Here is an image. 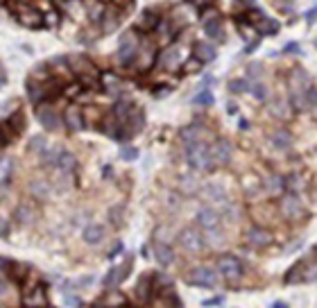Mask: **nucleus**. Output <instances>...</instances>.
Wrapping results in <instances>:
<instances>
[{"label": "nucleus", "instance_id": "44", "mask_svg": "<svg viewBox=\"0 0 317 308\" xmlns=\"http://www.w3.org/2000/svg\"><path fill=\"white\" fill-rule=\"evenodd\" d=\"M82 113H84V118H86V122L100 120V111H98L95 107H86V109H82Z\"/></svg>", "mask_w": 317, "mask_h": 308}, {"label": "nucleus", "instance_id": "2", "mask_svg": "<svg viewBox=\"0 0 317 308\" xmlns=\"http://www.w3.org/2000/svg\"><path fill=\"white\" fill-rule=\"evenodd\" d=\"M313 88L311 77H308L306 70H295L293 79H290V95H293L295 107L299 109H308V91Z\"/></svg>", "mask_w": 317, "mask_h": 308}, {"label": "nucleus", "instance_id": "32", "mask_svg": "<svg viewBox=\"0 0 317 308\" xmlns=\"http://www.w3.org/2000/svg\"><path fill=\"white\" fill-rule=\"evenodd\" d=\"M59 152L61 150H48V147H45V150L41 152V163H43L45 168H54L57 166V159H59Z\"/></svg>", "mask_w": 317, "mask_h": 308}, {"label": "nucleus", "instance_id": "30", "mask_svg": "<svg viewBox=\"0 0 317 308\" xmlns=\"http://www.w3.org/2000/svg\"><path fill=\"white\" fill-rule=\"evenodd\" d=\"M247 91H252V93L256 95L259 100L268 98V88H265L263 79H249V88H247Z\"/></svg>", "mask_w": 317, "mask_h": 308}, {"label": "nucleus", "instance_id": "40", "mask_svg": "<svg viewBox=\"0 0 317 308\" xmlns=\"http://www.w3.org/2000/svg\"><path fill=\"white\" fill-rule=\"evenodd\" d=\"M102 306H125V297L122 295H118V293H111V295H107V299L104 302H100Z\"/></svg>", "mask_w": 317, "mask_h": 308}, {"label": "nucleus", "instance_id": "37", "mask_svg": "<svg viewBox=\"0 0 317 308\" xmlns=\"http://www.w3.org/2000/svg\"><path fill=\"white\" fill-rule=\"evenodd\" d=\"M32 193H34L36 197H48L50 195V184H45V181H41V179L32 181Z\"/></svg>", "mask_w": 317, "mask_h": 308}, {"label": "nucleus", "instance_id": "1", "mask_svg": "<svg viewBox=\"0 0 317 308\" xmlns=\"http://www.w3.org/2000/svg\"><path fill=\"white\" fill-rule=\"evenodd\" d=\"M186 161L195 170H209L213 168V152L211 145H206V141H197V143H186Z\"/></svg>", "mask_w": 317, "mask_h": 308}, {"label": "nucleus", "instance_id": "18", "mask_svg": "<svg viewBox=\"0 0 317 308\" xmlns=\"http://www.w3.org/2000/svg\"><path fill=\"white\" fill-rule=\"evenodd\" d=\"M159 64H161L166 70H175L177 66L181 64L179 48H177V45H172V48H166V50H163V54L159 57Z\"/></svg>", "mask_w": 317, "mask_h": 308}, {"label": "nucleus", "instance_id": "22", "mask_svg": "<svg viewBox=\"0 0 317 308\" xmlns=\"http://www.w3.org/2000/svg\"><path fill=\"white\" fill-rule=\"evenodd\" d=\"M204 136H206V129L202 127V125H190V127H186L184 132H181V141L184 143L204 141Z\"/></svg>", "mask_w": 317, "mask_h": 308}, {"label": "nucleus", "instance_id": "46", "mask_svg": "<svg viewBox=\"0 0 317 308\" xmlns=\"http://www.w3.org/2000/svg\"><path fill=\"white\" fill-rule=\"evenodd\" d=\"M197 68H200V59H193V61H186V66H184V70H186V73H195V70Z\"/></svg>", "mask_w": 317, "mask_h": 308}, {"label": "nucleus", "instance_id": "25", "mask_svg": "<svg viewBox=\"0 0 317 308\" xmlns=\"http://www.w3.org/2000/svg\"><path fill=\"white\" fill-rule=\"evenodd\" d=\"M11 170H14V159H11V157H2V159H0V186L9 184Z\"/></svg>", "mask_w": 317, "mask_h": 308}, {"label": "nucleus", "instance_id": "54", "mask_svg": "<svg viewBox=\"0 0 317 308\" xmlns=\"http://www.w3.org/2000/svg\"><path fill=\"white\" fill-rule=\"evenodd\" d=\"M66 304H70V306H82V302H77V299H75V297H70Z\"/></svg>", "mask_w": 317, "mask_h": 308}, {"label": "nucleus", "instance_id": "5", "mask_svg": "<svg viewBox=\"0 0 317 308\" xmlns=\"http://www.w3.org/2000/svg\"><path fill=\"white\" fill-rule=\"evenodd\" d=\"M197 222H200V227L206 231L209 236H213V238H220L222 236V220H220L218 211L213 209H202L200 213H197Z\"/></svg>", "mask_w": 317, "mask_h": 308}, {"label": "nucleus", "instance_id": "24", "mask_svg": "<svg viewBox=\"0 0 317 308\" xmlns=\"http://www.w3.org/2000/svg\"><path fill=\"white\" fill-rule=\"evenodd\" d=\"M75 166H77V161H75V157L70 154V152H59L57 168L63 172V175H70V172L75 170Z\"/></svg>", "mask_w": 317, "mask_h": 308}, {"label": "nucleus", "instance_id": "8", "mask_svg": "<svg viewBox=\"0 0 317 308\" xmlns=\"http://www.w3.org/2000/svg\"><path fill=\"white\" fill-rule=\"evenodd\" d=\"M36 118H39V122L45 127V132H57L61 127L59 113L54 111L52 104H36Z\"/></svg>", "mask_w": 317, "mask_h": 308}, {"label": "nucleus", "instance_id": "42", "mask_svg": "<svg viewBox=\"0 0 317 308\" xmlns=\"http://www.w3.org/2000/svg\"><path fill=\"white\" fill-rule=\"evenodd\" d=\"M195 104H202V107H211L213 104V95L209 93V91H204V93H200V95H195V100H193Z\"/></svg>", "mask_w": 317, "mask_h": 308}, {"label": "nucleus", "instance_id": "56", "mask_svg": "<svg viewBox=\"0 0 317 308\" xmlns=\"http://www.w3.org/2000/svg\"><path fill=\"white\" fill-rule=\"evenodd\" d=\"M0 2H5V0H0Z\"/></svg>", "mask_w": 317, "mask_h": 308}, {"label": "nucleus", "instance_id": "3", "mask_svg": "<svg viewBox=\"0 0 317 308\" xmlns=\"http://www.w3.org/2000/svg\"><path fill=\"white\" fill-rule=\"evenodd\" d=\"M66 61H68L70 73H75V75L82 77V82H79V84H84V86H95V79L100 77V73L86 57H82V54H70Z\"/></svg>", "mask_w": 317, "mask_h": 308}, {"label": "nucleus", "instance_id": "6", "mask_svg": "<svg viewBox=\"0 0 317 308\" xmlns=\"http://www.w3.org/2000/svg\"><path fill=\"white\" fill-rule=\"evenodd\" d=\"M186 279H188L190 286H200V288H213L218 284V277L211 268L206 265H200V268H193L188 274H186Z\"/></svg>", "mask_w": 317, "mask_h": 308}, {"label": "nucleus", "instance_id": "13", "mask_svg": "<svg viewBox=\"0 0 317 308\" xmlns=\"http://www.w3.org/2000/svg\"><path fill=\"white\" fill-rule=\"evenodd\" d=\"M245 240H247L252 247H265V245L272 243V234H270L268 229H263V227H252V229H247V234H245Z\"/></svg>", "mask_w": 317, "mask_h": 308}, {"label": "nucleus", "instance_id": "41", "mask_svg": "<svg viewBox=\"0 0 317 308\" xmlns=\"http://www.w3.org/2000/svg\"><path fill=\"white\" fill-rule=\"evenodd\" d=\"M156 32H159V39L163 41V43H168V41H170V34H172V27L170 25H156Z\"/></svg>", "mask_w": 317, "mask_h": 308}, {"label": "nucleus", "instance_id": "31", "mask_svg": "<svg viewBox=\"0 0 317 308\" xmlns=\"http://www.w3.org/2000/svg\"><path fill=\"white\" fill-rule=\"evenodd\" d=\"M16 218H18L20 225H29V222L34 220V211H32V206L20 204V206H18V211H16Z\"/></svg>", "mask_w": 317, "mask_h": 308}, {"label": "nucleus", "instance_id": "47", "mask_svg": "<svg viewBox=\"0 0 317 308\" xmlns=\"http://www.w3.org/2000/svg\"><path fill=\"white\" fill-rule=\"evenodd\" d=\"M222 304V297H213V299H206L204 306H220Z\"/></svg>", "mask_w": 317, "mask_h": 308}, {"label": "nucleus", "instance_id": "10", "mask_svg": "<svg viewBox=\"0 0 317 308\" xmlns=\"http://www.w3.org/2000/svg\"><path fill=\"white\" fill-rule=\"evenodd\" d=\"M16 18H18L20 25H25V27H32V29H36V27H41V25H43V14H41V11H36L34 7L20 5Z\"/></svg>", "mask_w": 317, "mask_h": 308}, {"label": "nucleus", "instance_id": "23", "mask_svg": "<svg viewBox=\"0 0 317 308\" xmlns=\"http://www.w3.org/2000/svg\"><path fill=\"white\" fill-rule=\"evenodd\" d=\"M136 25L143 29V32H150V29H156V25H159V16H156V11L147 9V11H143V14L138 16Z\"/></svg>", "mask_w": 317, "mask_h": 308}, {"label": "nucleus", "instance_id": "12", "mask_svg": "<svg viewBox=\"0 0 317 308\" xmlns=\"http://www.w3.org/2000/svg\"><path fill=\"white\" fill-rule=\"evenodd\" d=\"M63 125L70 129V132H79L84 127V113L77 104H70L66 111H63Z\"/></svg>", "mask_w": 317, "mask_h": 308}, {"label": "nucleus", "instance_id": "21", "mask_svg": "<svg viewBox=\"0 0 317 308\" xmlns=\"http://www.w3.org/2000/svg\"><path fill=\"white\" fill-rule=\"evenodd\" d=\"M270 143H272L277 150L286 152V150H290V147H293V136H290L286 129H274L272 136H270Z\"/></svg>", "mask_w": 317, "mask_h": 308}, {"label": "nucleus", "instance_id": "17", "mask_svg": "<svg viewBox=\"0 0 317 308\" xmlns=\"http://www.w3.org/2000/svg\"><path fill=\"white\" fill-rule=\"evenodd\" d=\"M281 213L286 218H299L302 215V202H299L297 195H283L281 197Z\"/></svg>", "mask_w": 317, "mask_h": 308}, {"label": "nucleus", "instance_id": "52", "mask_svg": "<svg viewBox=\"0 0 317 308\" xmlns=\"http://www.w3.org/2000/svg\"><path fill=\"white\" fill-rule=\"evenodd\" d=\"M7 293V284H5V281H2V279H0V297H2V295H5Z\"/></svg>", "mask_w": 317, "mask_h": 308}, {"label": "nucleus", "instance_id": "16", "mask_svg": "<svg viewBox=\"0 0 317 308\" xmlns=\"http://www.w3.org/2000/svg\"><path fill=\"white\" fill-rule=\"evenodd\" d=\"M132 272V261H125L120 268H111L109 274L104 277V286H116V284H122V281L129 277Z\"/></svg>", "mask_w": 317, "mask_h": 308}, {"label": "nucleus", "instance_id": "43", "mask_svg": "<svg viewBox=\"0 0 317 308\" xmlns=\"http://www.w3.org/2000/svg\"><path fill=\"white\" fill-rule=\"evenodd\" d=\"M247 88H249V79H247V82H243V79H234V82L229 84V91H234V93L247 91Z\"/></svg>", "mask_w": 317, "mask_h": 308}, {"label": "nucleus", "instance_id": "9", "mask_svg": "<svg viewBox=\"0 0 317 308\" xmlns=\"http://www.w3.org/2000/svg\"><path fill=\"white\" fill-rule=\"evenodd\" d=\"M218 270L227 281H238L243 277V263L238 259H234V256H222L218 261Z\"/></svg>", "mask_w": 317, "mask_h": 308}, {"label": "nucleus", "instance_id": "51", "mask_svg": "<svg viewBox=\"0 0 317 308\" xmlns=\"http://www.w3.org/2000/svg\"><path fill=\"white\" fill-rule=\"evenodd\" d=\"M306 18H308V23H313V20L317 18V7H313V9L308 11V14H306Z\"/></svg>", "mask_w": 317, "mask_h": 308}, {"label": "nucleus", "instance_id": "15", "mask_svg": "<svg viewBox=\"0 0 317 308\" xmlns=\"http://www.w3.org/2000/svg\"><path fill=\"white\" fill-rule=\"evenodd\" d=\"M211 152H213V161L222 166V163H227L231 159L234 145H231L227 138H220V141H215V145H211Z\"/></svg>", "mask_w": 317, "mask_h": 308}, {"label": "nucleus", "instance_id": "7", "mask_svg": "<svg viewBox=\"0 0 317 308\" xmlns=\"http://www.w3.org/2000/svg\"><path fill=\"white\" fill-rule=\"evenodd\" d=\"M179 245L184 247L188 254H202L204 252V238H202V234L197 229H193V227H188V229L181 231L179 236Z\"/></svg>", "mask_w": 317, "mask_h": 308}, {"label": "nucleus", "instance_id": "29", "mask_svg": "<svg viewBox=\"0 0 317 308\" xmlns=\"http://www.w3.org/2000/svg\"><path fill=\"white\" fill-rule=\"evenodd\" d=\"M283 188V179L279 175H268L265 177V191L270 193V195H279Z\"/></svg>", "mask_w": 317, "mask_h": 308}, {"label": "nucleus", "instance_id": "27", "mask_svg": "<svg viewBox=\"0 0 317 308\" xmlns=\"http://www.w3.org/2000/svg\"><path fill=\"white\" fill-rule=\"evenodd\" d=\"M193 52H195V57L200 59V61H213L215 59V48L209 43H195Z\"/></svg>", "mask_w": 317, "mask_h": 308}, {"label": "nucleus", "instance_id": "35", "mask_svg": "<svg viewBox=\"0 0 317 308\" xmlns=\"http://www.w3.org/2000/svg\"><path fill=\"white\" fill-rule=\"evenodd\" d=\"M11 125V129H14L16 134H23V129H25V116L20 111H16L14 116H9V120H7Z\"/></svg>", "mask_w": 317, "mask_h": 308}, {"label": "nucleus", "instance_id": "33", "mask_svg": "<svg viewBox=\"0 0 317 308\" xmlns=\"http://www.w3.org/2000/svg\"><path fill=\"white\" fill-rule=\"evenodd\" d=\"M25 306H48V302H45V297H43V290L36 288L34 293L25 299Z\"/></svg>", "mask_w": 317, "mask_h": 308}, {"label": "nucleus", "instance_id": "26", "mask_svg": "<svg viewBox=\"0 0 317 308\" xmlns=\"http://www.w3.org/2000/svg\"><path fill=\"white\" fill-rule=\"evenodd\" d=\"M102 238H104V229L100 225H88L86 229H84V240H86L88 245H98Z\"/></svg>", "mask_w": 317, "mask_h": 308}, {"label": "nucleus", "instance_id": "39", "mask_svg": "<svg viewBox=\"0 0 317 308\" xmlns=\"http://www.w3.org/2000/svg\"><path fill=\"white\" fill-rule=\"evenodd\" d=\"M136 297H138V299H147V297H150V281H147V274L143 277L141 281H138V286H136Z\"/></svg>", "mask_w": 317, "mask_h": 308}, {"label": "nucleus", "instance_id": "45", "mask_svg": "<svg viewBox=\"0 0 317 308\" xmlns=\"http://www.w3.org/2000/svg\"><path fill=\"white\" fill-rule=\"evenodd\" d=\"M120 157H122V159H125V161H134V159H136V157H138V152H136V150H134V147H125V150H122V152H120Z\"/></svg>", "mask_w": 317, "mask_h": 308}, {"label": "nucleus", "instance_id": "19", "mask_svg": "<svg viewBox=\"0 0 317 308\" xmlns=\"http://www.w3.org/2000/svg\"><path fill=\"white\" fill-rule=\"evenodd\" d=\"M134 61L138 64V70L150 68V66L154 64V48H152L147 41H143V48H138V54H136Z\"/></svg>", "mask_w": 317, "mask_h": 308}, {"label": "nucleus", "instance_id": "50", "mask_svg": "<svg viewBox=\"0 0 317 308\" xmlns=\"http://www.w3.org/2000/svg\"><path fill=\"white\" fill-rule=\"evenodd\" d=\"M7 229H9V227H7V220L5 218H0V236H5Z\"/></svg>", "mask_w": 317, "mask_h": 308}, {"label": "nucleus", "instance_id": "11", "mask_svg": "<svg viewBox=\"0 0 317 308\" xmlns=\"http://www.w3.org/2000/svg\"><path fill=\"white\" fill-rule=\"evenodd\" d=\"M204 34L209 36V39H215V41L222 39V18L218 16V11L204 14Z\"/></svg>", "mask_w": 317, "mask_h": 308}, {"label": "nucleus", "instance_id": "36", "mask_svg": "<svg viewBox=\"0 0 317 308\" xmlns=\"http://www.w3.org/2000/svg\"><path fill=\"white\" fill-rule=\"evenodd\" d=\"M45 147H48V143H45V136H32L27 141V152H43Z\"/></svg>", "mask_w": 317, "mask_h": 308}, {"label": "nucleus", "instance_id": "53", "mask_svg": "<svg viewBox=\"0 0 317 308\" xmlns=\"http://www.w3.org/2000/svg\"><path fill=\"white\" fill-rule=\"evenodd\" d=\"M7 145V138H5V134H2V129H0V147H5Z\"/></svg>", "mask_w": 317, "mask_h": 308}, {"label": "nucleus", "instance_id": "34", "mask_svg": "<svg viewBox=\"0 0 317 308\" xmlns=\"http://www.w3.org/2000/svg\"><path fill=\"white\" fill-rule=\"evenodd\" d=\"M118 23H120V16H118V11H109V14L102 16V25H104V29H107V32L116 29Z\"/></svg>", "mask_w": 317, "mask_h": 308}, {"label": "nucleus", "instance_id": "28", "mask_svg": "<svg viewBox=\"0 0 317 308\" xmlns=\"http://www.w3.org/2000/svg\"><path fill=\"white\" fill-rule=\"evenodd\" d=\"M84 5L88 7V18L93 20V23H100L104 16V5L102 2H98V0H86Z\"/></svg>", "mask_w": 317, "mask_h": 308}, {"label": "nucleus", "instance_id": "14", "mask_svg": "<svg viewBox=\"0 0 317 308\" xmlns=\"http://www.w3.org/2000/svg\"><path fill=\"white\" fill-rule=\"evenodd\" d=\"M152 252H154V259L161 268H170V265L175 263V252H172V247H168L166 243H154L152 245Z\"/></svg>", "mask_w": 317, "mask_h": 308}, {"label": "nucleus", "instance_id": "48", "mask_svg": "<svg viewBox=\"0 0 317 308\" xmlns=\"http://www.w3.org/2000/svg\"><path fill=\"white\" fill-rule=\"evenodd\" d=\"M240 5H247V7H252L254 5V0H234V7L238 9Z\"/></svg>", "mask_w": 317, "mask_h": 308}, {"label": "nucleus", "instance_id": "4", "mask_svg": "<svg viewBox=\"0 0 317 308\" xmlns=\"http://www.w3.org/2000/svg\"><path fill=\"white\" fill-rule=\"evenodd\" d=\"M138 54V39L134 32H125L120 36V45H118V52H116V59L120 64H129L134 61Z\"/></svg>", "mask_w": 317, "mask_h": 308}, {"label": "nucleus", "instance_id": "49", "mask_svg": "<svg viewBox=\"0 0 317 308\" xmlns=\"http://www.w3.org/2000/svg\"><path fill=\"white\" fill-rule=\"evenodd\" d=\"M0 270H7V272H9V270H11V261L0 259Z\"/></svg>", "mask_w": 317, "mask_h": 308}, {"label": "nucleus", "instance_id": "38", "mask_svg": "<svg viewBox=\"0 0 317 308\" xmlns=\"http://www.w3.org/2000/svg\"><path fill=\"white\" fill-rule=\"evenodd\" d=\"M206 197H211L213 202H225L227 193L222 191L220 186H215V184H211V186H206Z\"/></svg>", "mask_w": 317, "mask_h": 308}, {"label": "nucleus", "instance_id": "55", "mask_svg": "<svg viewBox=\"0 0 317 308\" xmlns=\"http://www.w3.org/2000/svg\"><path fill=\"white\" fill-rule=\"evenodd\" d=\"M297 50V43H288V48H286V52H295Z\"/></svg>", "mask_w": 317, "mask_h": 308}, {"label": "nucleus", "instance_id": "20", "mask_svg": "<svg viewBox=\"0 0 317 308\" xmlns=\"http://www.w3.org/2000/svg\"><path fill=\"white\" fill-rule=\"evenodd\" d=\"M100 132L107 134L109 138H118V134H120V120H118L116 113L104 116V120L100 122Z\"/></svg>", "mask_w": 317, "mask_h": 308}]
</instances>
